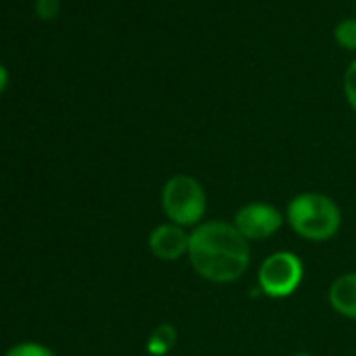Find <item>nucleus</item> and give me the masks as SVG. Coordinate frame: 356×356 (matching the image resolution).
Segmentation results:
<instances>
[{
  "instance_id": "nucleus-1",
  "label": "nucleus",
  "mask_w": 356,
  "mask_h": 356,
  "mask_svg": "<svg viewBox=\"0 0 356 356\" xmlns=\"http://www.w3.org/2000/svg\"><path fill=\"white\" fill-rule=\"evenodd\" d=\"M189 264L208 283L239 281L252 262L250 241L227 220H204L189 237Z\"/></svg>"
},
{
  "instance_id": "nucleus-2",
  "label": "nucleus",
  "mask_w": 356,
  "mask_h": 356,
  "mask_svg": "<svg viewBox=\"0 0 356 356\" xmlns=\"http://www.w3.org/2000/svg\"><path fill=\"white\" fill-rule=\"evenodd\" d=\"M285 222L300 239L310 243H327L341 229V210L329 195L304 191L287 202Z\"/></svg>"
},
{
  "instance_id": "nucleus-3",
  "label": "nucleus",
  "mask_w": 356,
  "mask_h": 356,
  "mask_svg": "<svg viewBox=\"0 0 356 356\" xmlns=\"http://www.w3.org/2000/svg\"><path fill=\"white\" fill-rule=\"evenodd\" d=\"M161 212L168 222L183 229H195L204 222L208 210V195L195 176L176 174L170 176L161 187Z\"/></svg>"
},
{
  "instance_id": "nucleus-4",
  "label": "nucleus",
  "mask_w": 356,
  "mask_h": 356,
  "mask_svg": "<svg viewBox=\"0 0 356 356\" xmlns=\"http://www.w3.org/2000/svg\"><path fill=\"white\" fill-rule=\"evenodd\" d=\"M304 281V262L298 254L279 250L258 266V287L266 298L283 300L293 296Z\"/></svg>"
},
{
  "instance_id": "nucleus-5",
  "label": "nucleus",
  "mask_w": 356,
  "mask_h": 356,
  "mask_svg": "<svg viewBox=\"0 0 356 356\" xmlns=\"http://www.w3.org/2000/svg\"><path fill=\"white\" fill-rule=\"evenodd\" d=\"M233 225L250 243H256L277 235L285 225V214L268 202H250L235 212Z\"/></svg>"
},
{
  "instance_id": "nucleus-6",
  "label": "nucleus",
  "mask_w": 356,
  "mask_h": 356,
  "mask_svg": "<svg viewBox=\"0 0 356 356\" xmlns=\"http://www.w3.org/2000/svg\"><path fill=\"white\" fill-rule=\"evenodd\" d=\"M189 237H191V233L187 229L178 227L174 222H161L149 233L147 245H149V252L157 260L176 262V260H181V258L187 256Z\"/></svg>"
},
{
  "instance_id": "nucleus-7",
  "label": "nucleus",
  "mask_w": 356,
  "mask_h": 356,
  "mask_svg": "<svg viewBox=\"0 0 356 356\" xmlns=\"http://www.w3.org/2000/svg\"><path fill=\"white\" fill-rule=\"evenodd\" d=\"M327 302L339 316L356 321V270L343 273L331 281L327 289Z\"/></svg>"
},
{
  "instance_id": "nucleus-8",
  "label": "nucleus",
  "mask_w": 356,
  "mask_h": 356,
  "mask_svg": "<svg viewBox=\"0 0 356 356\" xmlns=\"http://www.w3.org/2000/svg\"><path fill=\"white\" fill-rule=\"evenodd\" d=\"M174 343H176V329L170 323H161L151 331L147 350L151 356H168V352L174 348Z\"/></svg>"
},
{
  "instance_id": "nucleus-9",
  "label": "nucleus",
  "mask_w": 356,
  "mask_h": 356,
  "mask_svg": "<svg viewBox=\"0 0 356 356\" xmlns=\"http://www.w3.org/2000/svg\"><path fill=\"white\" fill-rule=\"evenodd\" d=\"M335 42L346 51H356V19H343L333 30Z\"/></svg>"
},
{
  "instance_id": "nucleus-10",
  "label": "nucleus",
  "mask_w": 356,
  "mask_h": 356,
  "mask_svg": "<svg viewBox=\"0 0 356 356\" xmlns=\"http://www.w3.org/2000/svg\"><path fill=\"white\" fill-rule=\"evenodd\" d=\"M5 356H55V352L38 341H22V343L9 348Z\"/></svg>"
},
{
  "instance_id": "nucleus-11",
  "label": "nucleus",
  "mask_w": 356,
  "mask_h": 356,
  "mask_svg": "<svg viewBox=\"0 0 356 356\" xmlns=\"http://www.w3.org/2000/svg\"><path fill=\"white\" fill-rule=\"evenodd\" d=\"M343 97L350 105V109L356 113V59L348 65L343 74Z\"/></svg>"
},
{
  "instance_id": "nucleus-12",
  "label": "nucleus",
  "mask_w": 356,
  "mask_h": 356,
  "mask_svg": "<svg viewBox=\"0 0 356 356\" xmlns=\"http://www.w3.org/2000/svg\"><path fill=\"white\" fill-rule=\"evenodd\" d=\"M61 9V0H36V13L40 19H55Z\"/></svg>"
},
{
  "instance_id": "nucleus-13",
  "label": "nucleus",
  "mask_w": 356,
  "mask_h": 356,
  "mask_svg": "<svg viewBox=\"0 0 356 356\" xmlns=\"http://www.w3.org/2000/svg\"><path fill=\"white\" fill-rule=\"evenodd\" d=\"M7 84H9V70L0 63V92L7 88Z\"/></svg>"
},
{
  "instance_id": "nucleus-14",
  "label": "nucleus",
  "mask_w": 356,
  "mask_h": 356,
  "mask_svg": "<svg viewBox=\"0 0 356 356\" xmlns=\"http://www.w3.org/2000/svg\"><path fill=\"white\" fill-rule=\"evenodd\" d=\"M291 356H312V354H308V352H296V354H291Z\"/></svg>"
},
{
  "instance_id": "nucleus-15",
  "label": "nucleus",
  "mask_w": 356,
  "mask_h": 356,
  "mask_svg": "<svg viewBox=\"0 0 356 356\" xmlns=\"http://www.w3.org/2000/svg\"><path fill=\"white\" fill-rule=\"evenodd\" d=\"M168 356H170V354H168Z\"/></svg>"
}]
</instances>
